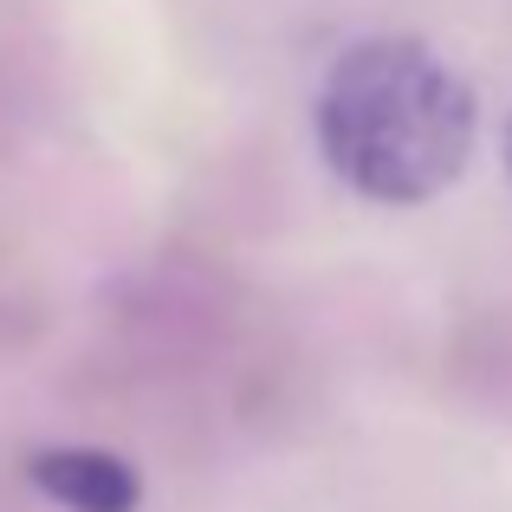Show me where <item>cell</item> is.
<instances>
[{
	"label": "cell",
	"mask_w": 512,
	"mask_h": 512,
	"mask_svg": "<svg viewBox=\"0 0 512 512\" xmlns=\"http://www.w3.org/2000/svg\"><path fill=\"white\" fill-rule=\"evenodd\" d=\"M474 91L422 39H363L325 72L318 150L383 208L435 201L474 156Z\"/></svg>",
	"instance_id": "1"
},
{
	"label": "cell",
	"mask_w": 512,
	"mask_h": 512,
	"mask_svg": "<svg viewBox=\"0 0 512 512\" xmlns=\"http://www.w3.org/2000/svg\"><path fill=\"white\" fill-rule=\"evenodd\" d=\"M506 169H512V130H506Z\"/></svg>",
	"instance_id": "3"
},
{
	"label": "cell",
	"mask_w": 512,
	"mask_h": 512,
	"mask_svg": "<svg viewBox=\"0 0 512 512\" xmlns=\"http://www.w3.org/2000/svg\"><path fill=\"white\" fill-rule=\"evenodd\" d=\"M26 474H33V487L46 500H59L72 512H137L143 500L137 467L104 448H39L26 461Z\"/></svg>",
	"instance_id": "2"
}]
</instances>
